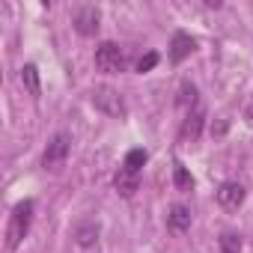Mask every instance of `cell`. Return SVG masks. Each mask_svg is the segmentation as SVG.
Returning a JSON list of instances; mask_svg holds the SVG:
<instances>
[{"label": "cell", "mask_w": 253, "mask_h": 253, "mask_svg": "<svg viewBox=\"0 0 253 253\" xmlns=\"http://www.w3.org/2000/svg\"><path fill=\"white\" fill-rule=\"evenodd\" d=\"M33 200H21L12 214H9V223H6V250H18L21 241L27 238L30 232V223H33Z\"/></svg>", "instance_id": "cell-1"}, {"label": "cell", "mask_w": 253, "mask_h": 253, "mask_svg": "<svg viewBox=\"0 0 253 253\" xmlns=\"http://www.w3.org/2000/svg\"><path fill=\"white\" fill-rule=\"evenodd\" d=\"M89 101L95 104V110H101V113L110 116V119H122L125 113H128L125 98H122L113 86H95V89L89 92Z\"/></svg>", "instance_id": "cell-2"}, {"label": "cell", "mask_w": 253, "mask_h": 253, "mask_svg": "<svg viewBox=\"0 0 253 253\" xmlns=\"http://www.w3.org/2000/svg\"><path fill=\"white\" fill-rule=\"evenodd\" d=\"M125 66H128V57H125V51L116 42H101L95 48V69L98 72L119 75V72H125Z\"/></svg>", "instance_id": "cell-3"}, {"label": "cell", "mask_w": 253, "mask_h": 253, "mask_svg": "<svg viewBox=\"0 0 253 253\" xmlns=\"http://www.w3.org/2000/svg\"><path fill=\"white\" fill-rule=\"evenodd\" d=\"M72 27L81 36H95L98 27H101V12L92 3H81V6L72 9Z\"/></svg>", "instance_id": "cell-4"}, {"label": "cell", "mask_w": 253, "mask_h": 253, "mask_svg": "<svg viewBox=\"0 0 253 253\" xmlns=\"http://www.w3.org/2000/svg\"><path fill=\"white\" fill-rule=\"evenodd\" d=\"M69 152H72V137H69L66 131L54 134L51 143H48V149H45V155H42V167H45V170H57V167L69 158Z\"/></svg>", "instance_id": "cell-5"}, {"label": "cell", "mask_w": 253, "mask_h": 253, "mask_svg": "<svg viewBox=\"0 0 253 253\" xmlns=\"http://www.w3.org/2000/svg\"><path fill=\"white\" fill-rule=\"evenodd\" d=\"M217 206L220 209H226V211H235V209H241V203H244V197H247V191H244V185L241 182H220V188H217Z\"/></svg>", "instance_id": "cell-6"}, {"label": "cell", "mask_w": 253, "mask_h": 253, "mask_svg": "<svg viewBox=\"0 0 253 253\" xmlns=\"http://www.w3.org/2000/svg\"><path fill=\"white\" fill-rule=\"evenodd\" d=\"M203 125H206V110L203 107H197V110H191V113H185V122H182V131H179V137L188 143H197L200 140V134H203Z\"/></svg>", "instance_id": "cell-7"}, {"label": "cell", "mask_w": 253, "mask_h": 253, "mask_svg": "<svg viewBox=\"0 0 253 253\" xmlns=\"http://www.w3.org/2000/svg\"><path fill=\"white\" fill-rule=\"evenodd\" d=\"M197 48V42L188 36V33H173V42H170V63L173 66H179V63H185L188 57H191V51Z\"/></svg>", "instance_id": "cell-8"}, {"label": "cell", "mask_w": 253, "mask_h": 253, "mask_svg": "<svg viewBox=\"0 0 253 253\" xmlns=\"http://www.w3.org/2000/svg\"><path fill=\"white\" fill-rule=\"evenodd\" d=\"M113 188H116V194L119 197H134L137 194V188H140V176L137 173H131V170H125V167H119V173L113 176Z\"/></svg>", "instance_id": "cell-9"}, {"label": "cell", "mask_w": 253, "mask_h": 253, "mask_svg": "<svg viewBox=\"0 0 253 253\" xmlns=\"http://www.w3.org/2000/svg\"><path fill=\"white\" fill-rule=\"evenodd\" d=\"M167 226H170L173 232H185V229H191V209L182 206V203H176V206L170 209V214H167Z\"/></svg>", "instance_id": "cell-10"}, {"label": "cell", "mask_w": 253, "mask_h": 253, "mask_svg": "<svg viewBox=\"0 0 253 253\" xmlns=\"http://www.w3.org/2000/svg\"><path fill=\"white\" fill-rule=\"evenodd\" d=\"M176 104H179V107H182L185 113H191V110H197V107H200V95H197V86H194L191 81H185V84L179 86Z\"/></svg>", "instance_id": "cell-11"}, {"label": "cell", "mask_w": 253, "mask_h": 253, "mask_svg": "<svg viewBox=\"0 0 253 253\" xmlns=\"http://www.w3.org/2000/svg\"><path fill=\"white\" fill-rule=\"evenodd\" d=\"M21 84H24V89L33 95V98H39L42 95V81H39V69L33 66V63H27L24 69H21Z\"/></svg>", "instance_id": "cell-12"}, {"label": "cell", "mask_w": 253, "mask_h": 253, "mask_svg": "<svg viewBox=\"0 0 253 253\" xmlns=\"http://www.w3.org/2000/svg\"><path fill=\"white\" fill-rule=\"evenodd\" d=\"M98 223H81L78 226V232H75V238H78V244L81 247H92L95 241H98Z\"/></svg>", "instance_id": "cell-13"}, {"label": "cell", "mask_w": 253, "mask_h": 253, "mask_svg": "<svg viewBox=\"0 0 253 253\" xmlns=\"http://www.w3.org/2000/svg\"><path fill=\"white\" fill-rule=\"evenodd\" d=\"M146 158H149V155H146V149H131L128 155H125V164H122V167H125V170H131V173H137V176H140V170H143V164H146Z\"/></svg>", "instance_id": "cell-14"}, {"label": "cell", "mask_w": 253, "mask_h": 253, "mask_svg": "<svg viewBox=\"0 0 253 253\" xmlns=\"http://www.w3.org/2000/svg\"><path fill=\"white\" fill-rule=\"evenodd\" d=\"M217 244H220V253H241V235L238 232H220Z\"/></svg>", "instance_id": "cell-15"}, {"label": "cell", "mask_w": 253, "mask_h": 253, "mask_svg": "<svg viewBox=\"0 0 253 253\" xmlns=\"http://www.w3.org/2000/svg\"><path fill=\"white\" fill-rule=\"evenodd\" d=\"M173 182H176L179 191H191V188H194V176H191L182 164H176V170H173Z\"/></svg>", "instance_id": "cell-16"}, {"label": "cell", "mask_w": 253, "mask_h": 253, "mask_svg": "<svg viewBox=\"0 0 253 253\" xmlns=\"http://www.w3.org/2000/svg\"><path fill=\"white\" fill-rule=\"evenodd\" d=\"M155 66H158V54H155V51H149V54H143V57L137 60V72H140V75L152 72Z\"/></svg>", "instance_id": "cell-17"}, {"label": "cell", "mask_w": 253, "mask_h": 253, "mask_svg": "<svg viewBox=\"0 0 253 253\" xmlns=\"http://www.w3.org/2000/svg\"><path fill=\"white\" fill-rule=\"evenodd\" d=\"M244 119H247V125H253V101L244 107Z\"/></svg>", "instance_id": "cell-18"}]
</instances>
